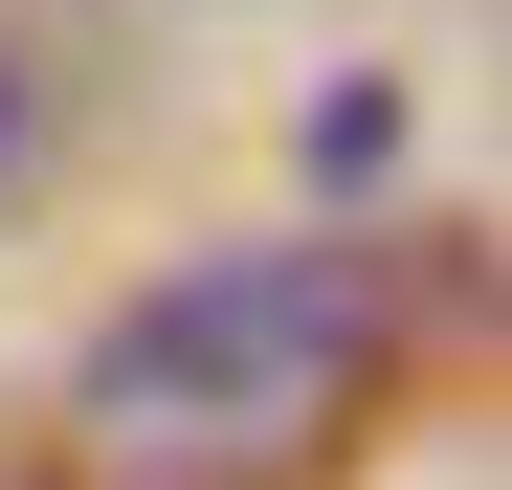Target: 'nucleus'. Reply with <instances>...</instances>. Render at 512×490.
Instances as JSON below:
<instances>
[{
	"mask_svg": "<svg viewBox=\"0 0 512 490\" xmlns=\"http://www.w3.org/2000/svg\"><path fill=\"white\" fill-rule=\"evenodd\" d=\"M0 112H23V90H0Z\"/></svg>",
	"mask_w": 512,
	"mask_h": 490,
	"instance_id": "2",
	"label": "nucleus"
},
{
	"mask_svg": "<svg viewBox=\"0 0 512 490\" xmlns=\"http://www.w3.org/2000/svg\"><path fill=\"white\" fill-rule=\"evenodd\" d=\"M357 401H379V290L334 245H223L90 335L67 468L90 490H290V468H334Z\"/></svg>",
	"mask_w": 512,
	"mask_h": 490,
	"instance_id": "1",
	"label": "nucleus"
}]
</instances>
